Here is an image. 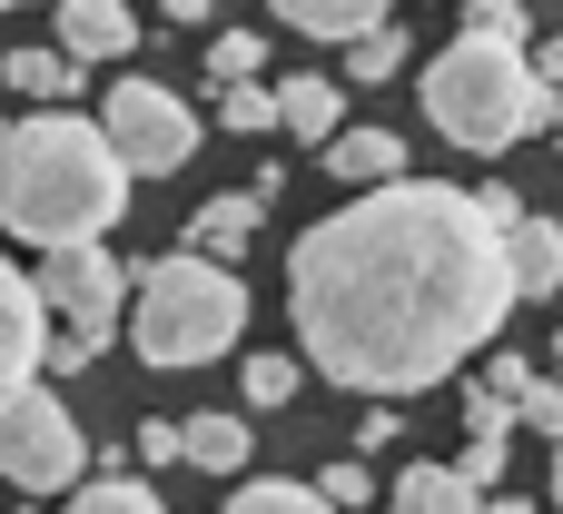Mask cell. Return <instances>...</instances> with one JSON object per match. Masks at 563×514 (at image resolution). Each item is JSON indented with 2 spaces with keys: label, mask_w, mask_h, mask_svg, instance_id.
<instances>
[{
  "label": "cell",
  "mask_w": 563,
  "mask_h": 514,
  "mask_svg": "<svg viewBox=\"0 0 563 514\" xmlns=\"http://www.w3.org/2000/svg\"><path fill=\"white\" fill-rule=\"evenodd\" d=\"M515 218H525V198L505 178L495 188L396 178V188L317 218L287 258V307H297L307 367L376 406L445 386L515 317V277H505Z\"/></svg>",
  "instance_id": "1"
},
{
  "label": "cell",
  "mask_w": 563,
  "mask_h": 514,
  "mask_svg": "<svg viewBox=\"0 0 563 514\" xmlns=\"http://www.w3.org/2000/svg\"><path fill=\"white\" fill-rule=\"evenodd\" d=\"M119 208H129V168H119V149H109L99 119L40 109V119L10 129V158H0V228L10 238H30L40 258L99 248Z\"/></svg>",
  "instance_id": "2"
},
{
  "label": "cell",
  "mask_w": 563,
  "mask_h": 514,
  "mask_svg": "<svg viewBox=\"0 0 563 514\" xmlns=\"http://www.w3.org/2000/svg\"><path fill=\"white\" fill-rule=\"evenodd\" d=\"M554 109L563 99L534 79L525 50H485V40L455 30V50L426 59V119H435V139H455V149H475V158H495V149L534 139V129H554Z\"/></svg>",
  "instance_id": "3"
},
{
  "label": "cell",
  "mask_w": 563,
  "mask_h": 514,
  "mask_svg": "<svg viewBox=\"0 0 563 514\" xmlns=\"http://www.w3.org/2000/svg\"><path fill=\"white\" fill-rule=\"evenodd\" d=\"M238 327H247L238 267H208V258L168 248V258H148L129 277V347L148 367H208V357L238 347Z\"/></svg>",
  "instance_id": "4"
},
{
  "label": "cell",
  "mask_w": 563,
  "mask_h": 514,
  "mask_svg": "<svg viewBox=\"0 0 563 514\" xmlns=\"http://www.w3.org/2000/svg\"><path fill=\"white\" fill-rule=\"evenodd\" d=\"M79 475H89L79 416H69L49 386L10 396V406H0V485H20V495H79Z\"/></svg>",
  "instance_id": "5"
},
{
  "label": "cell",
  "mask_w": 563,
  "mask_h": 514,
  "mask_svg": "<svg viewBox=\"0 0 563 514\" xmlns=\"http://www.w3.org/2000/svg\"><path fill=\"white\" fill-rule=\"evenodd\" d=\"M99 129H109V149H119L129 178H178L198 158V109L178 89H158V79H119L99 99Z\"/></svg>",
  "instance_id": "6"
},
{
  "label": "cell",
  "mask_w": 563,
  "mask_h": 514,
  "mask_svg": "<svg viewBox=\"0 0 563 514\" xmlns=\"http://www.w3.org/2000/svg\"><path fill=\"white\" fill-rule=\"evenodd\" d=\"M40 307H49L69 337L109 347V337H119V307H129V267H119L109 248H59V258H40Z\"/></svg>",
  "instance_id": "7"
},
{
  "label": "cell",
  "mask_w": 563,
  "mask_h": 514,
  "mask_svg": "<svg viewBox=\"0 0 563 514\" xmlns=\"http://www.w3.org/2000/svg\"><path fill=\"white\" fill-rule=\"evenodd\" d=\"M40 367H49V307H40V277H20V267L0 258V406L30 396Z\"/></svg>",
  "instance_id": "8"
},
{
  "label": "cell",
  "mask_w": 563,
  "mask_h": 514,
  "mask_svg": "<svg viewBox=\"0 0 563 514\" xmlns=\"http://www.w3.org/2000/svg\"><path fill=\"white\" fill-rule=\"evenodd\" d=\"M406 158H416V149H406L396 129H336V149H327V168H336V178H346L356 198H376V188H396V178H416Z\"/></svg>",
  "instance_id": "9"
},
{
  "label": "cell",
  "mask_w": 563,
  "mask_h": 514,
  "mask_svg": "<svg viewBox=\"0 0 563 514\" xmlns=\"http://www.w3.org/2000/svg\"><path fill=\"white\" fill-rule=\"evenodd\" d=\"M505 277H515V307L563 287V228H554V218H534V208H525V218L505 228Z\"/></svg>",
  "instance_id": "10"
},
{
  "label": "cell",
  "mask_w": 563,
  "mask_h": 514,
  "mask_svg": "<svg viewBox=\"0 0 563 514\" xmlns=\"http://www.w3.org/2000/svg\"><path fill=\"white\" fill-rule=\"evenodd\" d=\"M59 50L89 69V59H129L139 50V20L119 0H59Z\"/></svg>",
  "instance_id": "11"
},
{
  "label": "cell",
  "mask_w": 563,
  "mask_h": 514,
  "mask_svg": "<svg viewBox=\"0 0 563 514\" xmlns=\"http://www.w3.org/2000/svg\"><path fill=\"white\" fill-rule=\"evenodd\" d=\"M257 218H267V198H257V188H228V198H208V208L188 218V258H208V267H228V258H247V238H257Z\"/></svg>",
  "instance_id": "12"
},
{
  "label": "cell",
  "mask_w": 563,
  "mask_h": 514,
  "mask_svg": "<svg viewBox=\"0 0 563 514\" xmlns=\"http://www.w3.org/2000/svg\"><path fill=\"white\" fill-rule=\"evenodd\" d=\"M277 20H287V30H307V40H327V50H356V40L396 30V10H376V0H287Z\"/></svg>",
  "instance_id": "13"
},
{
  "label": "cell",
  "mask_w": 563,
  "mask_h": 514,
  "mask_svg": "<svg viewBox=\"0 0 563 514\" xmlns=\"http://www.w3.org/2000/svg\"><path fill=\"white\" fill-rule=\"evenodd\" d=\"M277 129H287V139L336 149V79H327V69H297V79L277 89Z\"/></svg>",
  "instance_id": "14"
},
{
  "label": "cell",
  "mask_w": 563,
  "mask_h": 514,
  "mask_svg": "<svg viewBox=\"0 0 563 514\" xmlns=\"http://www.w3.org/2000/svg\"><path fill=\"white\" fill-rule=\"evenodd\" d=\"M386 514H485V495H475L455 466H406L396 495H386Z\"/></svg>",
  "instance_id": "15"
},
{
  "label": "cell",
  "mask_w": 563,
  "mask_h": 514,
  "mask_svg": "<svg viewBox=\"0 0 563 514\" xmlns=\"http://www.w3.org/2000/svg\"><path fill=\"white\" fill-rule=\"evenodd\" d=\"M0 69H10V89L40 99V109H69V99H79V59H69V50H10Z\"/></svg>",
  "instance_id": "16"
},
{
  "label": "cell",
  "mask_w": 563,
  "mask_h": 514,
  "mask_svg": "<svg viewBox=\"0 0 563 514\" xmlns=\"http://www.w3.org/2000/svg\"><path fill=\"white\" fill-rule=\"evenodd\" d=\"M178 436H188V466H198V475H238V466H247V456H257V446H247V426H238V416H188V426H178Z\"/></svg>",
  "instance_id": "17"
},
{
  "label": "cell",
  "mask_w": 563,
  "mask_h": 514,
  "mask_svg": "<svg viewBox=\"0 0 563 514\" xmlns=\"http://www.w3.org/2000/svg\"><path fill=\"white\" fill-rule=\"evenodd\" d=\"M465 40H485V50H525V40H534V10H525V0H475V10H465Z\"/></svg>",
  "instance_id": "18"
},
{
  "label": "cell",
  "mask_w": 563,
  "mask_h": 514,
  "mask_svg": "<svg viewBox=\"0 0 563 514\" xmlns=\"http://www.w3.org/2000/svg\"><path fill=\"white\" fill-rule=\"evenodd\" d=\"M257 59H267V40H257V30H218V40H208V79H218V89H247V79H257Z\"/></svg>",
  "instance_id": "19"
},
{
  "label": "cell",
  "mask_w": 563,
  "mask_h": 514,
  "mask_svg": "<svg viewBox=\"0 0 563 514\" xmlns=\"http://www.w3.org/2000/svg\"><path fill=\"white\" fill-rule=\"evenodd\" d=\"M396 69H406V30H376V40L346 50V89H386Z\"/></svg>",
  "instance_id": "20"
},
{
  "label": "cell",
  "mask_w": 563,
  "mask_h": 514,
  "mask_svg": "<svg viewBox=\"0 0 563 514\" xmlns=\"http://www.w3.org/2000/svg\"><path fill=\"white\" fill-rule=\"evenodd\" d=\"M69 514H168V505H158L139 475H99V485H79V495H69Z\"/></svg>",
  "instance_id": "21"
},
{
  "label": "cell",
  "mask_w": 563,
  "mask_h": 514,
  "mask_svg": "<svg viewBox=\"0 0 563 514\" xmlns=\"http://www.w3.org/2000/svg\"><path fill=\"white\" fill-rule=\"evenodd\" d=\"M228 514H327V495H317V485H277V475H257V485L228 495Z\"/></svg>",
  "instance_id": "22"
},
{
  "label": "cell",
  "mask_w": 563,
  "mask_h": 514,
  "mask_svg": "<svg viewBox=\"0 0 563 514\" xmlns=\"http://www.w3.org/2000/svg\"><path fill=\"white\" fill-rule=\"evenodd\" d=\"M218 129H228V139L277 129V89H257V79H247V89H218Z\"/></svg>",
  "instance_id": "23"
},
{
  "label": "cell",
  "mask_w": 563,
  "mask_h": 514,
  "mask_svg": "<svg viewBox=\"0 0 563 514\" xmlns=\"http://www.w3.org/2000/svg\"><path fill=\"white\" fill-rule=\"evenodd\" d=\"M297 376H307L297 357H247V367H238V386H247V406H287V396H297Z\"/></svg>",
  "instance_id": "24"
},
{
  "label": "cell",
  "mask_w": 563,
  "mask_h": 514,
  "mask_svg": "<svg viewBox=\"0 0 563 514\" xmlns=\"http://www.w3.org/2000/svg\"><path fill=\"white\" fill-rule=\"evenodd\" d=\"M465 436H475V446H515V406H505V396H485L475 376H465Z\"/></svg>",
  "instance_id": "25"
},
{
  "label": "cell",
  "mask_w": 563,
  "mask_h": 514,
  "mask_svg": "<svg viewBox=\"0 0 563 514\" xmlns=\"http://www.w3.org/2000/svg\"><path fill=\"white\" fill-rule=\"evenodd\" d=\"M317 495H327V514H346V505H376V475H366L356 456H336V466L317 475Z\"/></svg>",
  "instance_id": "26"
},
{
  "label": "cell",
  "mask_w": 563,
  "mask_h": 514,
  "mask_svg": "<svg viewBox=\"0 0 563 514\" xmlns=\"http://www.w3.org/2000/svg\"><path fill=\"white\" fill-rule=\"evenodd\" d=\"M475 386H485V396H505V406H515V416H525V396H534V386H544V376H534V367H525V357H495V367H485V376H475Z\"/></svg>",
  "instance_id": "27"
},
{
  "label": "cell",
  "mask_w": 563,
  "mask_h": 514,
  "mask_svg": "<svg viewBox=\"0 0 563 514\" xmlns=\"http://www.w3.org/2000/svg\"><path fill=\"white\" fill-rule=\"evenodd\" d=\"M515 426H534V436H554V446H563V376H544V386L525 396V416H515Z\"/></svg>",
  "instance_id": "28"
},
{
  "label": "cell",
  "mask_w": 563,
  "mask_h": 514,
  "mask_svg": "<svg viewBox=\"0 0 563 514\" xmlns=\"http://www.w3.org/2000/svg\"><path fill=\"white\" fill-rule=\"evenodd\" d=\"M139 466H188V436H178L168 416H148V426H139Z\"/></svg>",
  "instance_id": "29"
},
{
  "label": "cell",
  "mask_w": 563,
  "mask_h": 514,
  "mask_svg": "<svg viewBox=\"0 0 563 514\" xmlns=\"http://www.w3.org/2000/svg\"><path fill=\"white\" fill-rule=\"evenodd\" d=\"M455 475H465V485H475V495H485V485H495V475H505V446H475V436H465V456H455Z\"/></svg>",
  "instance_id": "30"
},
{
  "label": "cell",
  "mask_w": 563,
  "mask_h": 514,
  "mask_svg": "<svg viewBox=\"0 0 563 514\" xmlns=\"http://www.w3.org/2000/svg\"><path fill=\"white\" fill-rule=\"evenodd\" d=\"M525 59H534V79H544V89H554V99H563V30H554V40H534Z\"/></svg>",
  "instance_id": "31"
},
{
  "label": "cell",
  "mask_w": 563,
  "mask_h": 514,
  "mask_svg": "<svg viewBox=\"0 0 563 514\" xmlns=\"http://www.w3.org/2000/svg\"><path fill=\"white\" fill-rule=\"evenodd\" d=\"M376 446H396V406H366V426H356V456H376Z\"/></svg>",
  "instance_id": "32"
},
{
  "label": "cell",
  "mask_w": 563,
  "mask_h": 514,
  "mask_svg": "<svg viewBox=\"0 0 563 514\" xmlns=\"http://www.w3.org/2000/svg\"><path fill=\"white\" fill-rule=\"evenodd\" d=\"M89 357H99V347H89V337H59V347H49V376H79V367H89Z\"/></svg>",
  "instance_id": "33"
},
{
  "label": "cell",
  "mask_w": 563,
  "mask_h": 514,
  "mask_svg": "<svg viewBox=\"0 0 563 514\" xmlns=\"http://www.w3.org/2000/svg\"><path fill=\"white\" fill-rule=\"evenodd\" d=\"M495 514H534V505H525V495H495Z\"/></svg>",
  "instance_id": "34"
},
{
  "label": "cell",
  "mask_w": 563,
  "mask_h": 514,
  "mask_svg": "<svg viewBox=\"0 0 563 514\" xmlns=\"http://www.w3.org/2000/svg\"><path fill=\"white\" fill-rule=\"evenodd\" d=\"M554 505H563V446H554Z\"/></svg>",
  "instance_id": "35"
},
{
  "label": "cell",
  "mask_w": 563,
  "mask_h": 514,
  "mask_svg": "<svg viewBox=\"0 0 563 514\" xmlns=\"http://www.w3.org/2000/svg\"><path fill=\"white\" fill-rule=\"evenodd\" d=\"M10 129H20V119H0V158H10Z\"/></svg>",
  "instance_id": "36"
},
{
  "label": "cell",
  "mask_w": 563,
  "mask_h": 514,
  "mask_svg": "<svg viewBox=\"0 0 563 514\" xmlns=\"http://www.w3.org/2000/svg\"><path fill=\"white\" fill-rule=\"evenodd\" d=\"M554 367H563V327H554Z\"/></svg>",
  "instance_id": "37"
},
{
  "label": "cell",
  "mask_w": 563,
  "mask_h": 514,
  "mask_svg": "<svg viewBox=\"0 0 563 514\" xmlns=\"http://www.w3.org/2000/svg\"><path fill=\"white\" fill-rule=\"evenodd\" d=\"M554 139H563V109H554Z\"/></svg>",
  "instance_id": "38"
}]
</instances>
